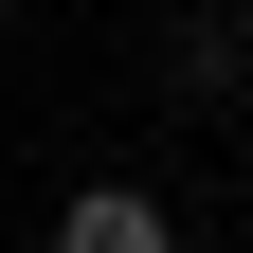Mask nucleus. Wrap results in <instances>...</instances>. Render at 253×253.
Masks as SVG:
<instances>
[{
	"mask_svg": "<svg viewBox=\"0 0 253 253\" xmlns=\"http://www.w3.org/2000/svg\"><path fill=\"white\" fill-rule=\"evenodd\" d=\"M54 253H181V217H163V181H73Z\"/></svg>",
	"mask_w": 253,
	"mask_h": 253,
	"instance_id": "1",
	"label": "nucleus"
},
{
	"mask_svg": "<svg viewBox=\"0 0 253 253\" xmlns=\"http://www.w3.org/2000/svg\"><path fill=\"white\" fill-rule=\"evenodd\" d=\"M0 37H18V0H0Z\"/></svg>",
	"mask_w": 253,
	"mask_h": 253,
	"instance_id": "2",
	"label": "nucleus"
},
{
	"mask_svg": "<svg viewBox=\"0 0 253 253\" xmlns=\"http://www.w3.org/2000/svg\"><path fill=\"white\" fill-rule=\"evenodd\" d=\"M235 37H253V0H235Z\"/></svg>",
	"mask_w": 253,
	"mask_h": 253,
	"instance_id": "3",
	"label": "nucleus"
}]
</instances>
